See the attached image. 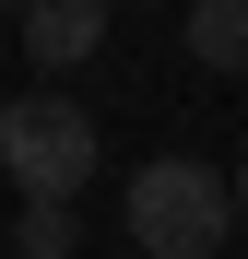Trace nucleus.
Instances as JSON below:
<instances>
[{"instance_id": "obj_4", "label": "nucleus", "mask_w": 248, "mask_h": 259, "mask_svg": "<svg viewBox=\"0 0 248 259\" xmlns=\"http://www.w3.org/2000/svg\"><path fill=\"white\" fill-rule=\"evenodd\" d=\"M189 59L213 71V82L248 71V0H189Z\"/></svg>"}, {"instance_id": "obj_2", "label": "nucleus", "mask_w": 248, "mask_h": 259, "mask_svg": "<svg viewBox=\"0 0 248 259\" xmlns=\"http://www.w3.org/2000/svg\"><path fill=\"white\" fill-rule=\"evenodd\" d=\"M0 177H12L24 200H83V189H95V106L12 95V106H0Z\"/></svg>"}, {"instance_id": "obj_1", "label": "nucleus", "mask_w": 248, "mask_h": 259, "mask_svg": "<svg viewBox=\"0 0 248 259\" xmlns=\"http://www.w3.org/2000/svg\"><path fill=\"white\" fill-rule=\"evenodd\" d=\"M225 236H248V224H236V177H213L201 153H154L142 177H130V247H154V259H213Z\"/></svg>"}, {"instance_id": "obj_3", "label": "nucleus", "mask_w": 248, "mask_h": 259, "mask_svg": "<svg viewBox=\"0 0 248 259\" xmlns=\"http://www.w3.org/2000/svg\"><path fill=\"white\" fill-rule=\"evenodd\" d=\"M95 48H107V0H36L24 12V59L36 71H83Z\"/></svg>"}, {"instance_id": "obj_5", "label": "nucleus", "mask_w": 248, "mask_h": 259, "mask_svg": "<svg viewBox=\"0 0 248 259\" xmlns=\"http://www.w3.org/2000/svg\"><path fill=\"white\" fill-rule=\"evenodd\" d=\"M71 236H83V224H71V200H24V224H12V247H24V259H83Z\"/></svg>"}, {"instance_id": "obj_7", "label": "nucleus", "mask_w": 248, "mask_h": 259, "mask_svg": "<svg viewBox=\"0 0 248 259\" xmlns=\"http://www.w3.org/2000/svg\"><path fill=\"white\" fill-rule=\"evenodd\" d=\"M0 12H12V24H24V12H36V0H0Z\"/></svg>"}, {"instance_id": "obj_6", "label": "nucleus", "mask_w": 248, "mask_h": 259, "mask_svg": "<svg viewBox=\"0 0 248 259\" xmlns=\"http://www.w3.org/2000/svg\"><path fill=\"white\" fill-rule=\"evenodd\" d=\"M236 224H248V165H236Z\"/></svg>"}]
</instances>
